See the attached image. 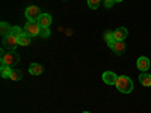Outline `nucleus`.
Returning <instances> with one entry per match:
<instances>
[{
    "mask_svg": "<svg viewBox=\"0 0 151 113\" xmlns=\"http://www.w3.org/2000/svg\"><path fill=\"white\" fill-rule=\"evenodd\" d=\"M115 86H116V89L121 94H130L133 91V82H132L130 77H127V75H121V77H118Z\"/></svg>",
    "mask_w": 151,
    "mask_h": 113,
    "instance_id": "1",
    "label": "nucleus"
},
{
    "mask_svg": "<svg viewBox=\"0 0 151 113\" xmlns=\"http://www.w3.org/2000/svg\"><path fill=\"white\" fill-rule=\"evenodd\" d=\"M20 62V56L15 53V51H8L2 56V64L3 65H8V67H15Z\"/></svg>",
    "mask_w": 151,
    "mask_h": 113,
    "instance_id": "2",
    "label": "nucleus"
},
{
    "mask_svg": "<svg viewBox=\"0 0 151 113\" xmlns=\"http://www.w3.org/2000/svg\"><path fill=\"white\" fill-rule=\"evenodd\" d=\"M23 30H24V33H26L27 36L32 38V36L40 35V32H41V26H40V23H38V21H27Z\"/></svg>",
    "mask_w": 151,
    "mask_h": 113,
    "instance_id": "3",
    "label": "nucleus"
},
{
    "mask_svg": "<svg viewBox=\"0 0 151 113\" xmlns=\"http://www.w3.org/2000/svg\"><path fill=\"white\" fill-rule=\"evenodd\" d=\"M18 45H20V44H18V38L14 36L12 33L3 36V47L8 48L9 51H15V48H17Z\"/></svg>",
    "mask_w": 151,
    "mask_h": 113,
    "instance_id": "4",
    "label": "nucleus"
},
{
    "mask_svg": "<svg viewBox=\"0 0 151 113\" xmlns=\"http://www.w3.org/2000/svg\"><path fill=\"white\" fill-rule=\"evenodd\" d=\"M41 17V11L40 8H36V6H29L26 9V18L29 21H38V18Z\"/></svg>",
    "mask_w": 151,
    "mask_h": 113,
    "instance_id": "5",
    "label": "nucleus"
},
{
    "mask_svg": "<svg viewBox=\"0 0 151 113\" xmlns=\"http://www.w3.org/2000/svg\"><path fill=\"white\" fill-rule=\"evenodd\" d=\"M136 65H137V69H141V72H147V69L150 68V59L142 56V57L137 59Z\"/></svg>",
    "mask_w": 151,
    "mask_h": 113,
    "instance_id": "6",
    "label": "nucleus"
},
{
    "mask_svg": "<svg viewBox=\"0 0 151 113\" xmlns=\"http://www.w3.org/2000/svg\"><path fill=\"white\" fill-rule=\"evenodd\" d=\"M109 47H110L116 54H122V53L125 51V44H124V41H113Z\"/></svg>",
    "mask_w": 151,
    "mask_h": 113,
    "instance_id": "7",
    "label": "nucleus"
},
{
    "mask_svg": "<svg viewBox=\"0 0 151 113\" xmlns=\"http://www.w3.org/2000/svg\"><path fill=\"white\" fill-rule=\"evenodd\" d=\"M116 80H118V77H116V74H115V72L106 71V72L103 74V82H104L106 84H115Z\"/></svg>",
    "mask_w": 151,
    "mask_h": 113,
    "instance_id": "8",
    "label": "nucleus"
},
{
    "mask_svg": "<svg viewBox=\"0 0 151 113\" xmlns=\"http://www.w3.org/2000/svg\"><path fill=\"white\" fill-rule=\"evenodd\" d=\"M129 32L125 27H118L115 32H113V38H115V41H124L125 38H127Z\"/></svg>",
    "mask_w": 151,
    "mask_h": 113,
    "instance_id": "9",
    "label": "nucleus"
},
{
    "mask_svg": "<svg viewBox=\"0 0 151 113\" xmlns=\"http://www.w3.org/2000/svg\"><path fill=\"white\" fill-rule=\"evenodd\" d=\"M38 23H40L41 27H50V24H52V17H50V14H41V17L38 18Z\"/></svg>",
    "mask_w": 151,
    "mask_h": 113,
    "instance_id": "10",
    "label": "nucleus"
},
{
    "mask_svg": "<svg viewBox=\"0 0 151 113\" xmlns=\"http://www.w3.org/2000/svg\"><path fill=\"white\" fill-rule=\"evenodd\" d=\"M139 82L142 86H151V75L148 72H141L139 74Z\"/></svg>",
    "mask_w": 151,
    "mask_h": 113,
    "instance_id": "11",
    "label": "nucleus"
},
{
    "mask_svg": "<svg viewBox=\"0 0 151 113\" xmlns=\"http://www.w3.org/2000/svg\"><path fill=\"white\" fill-rule=\"evenodd\" d=\"M29 72L32 75H40V74H42V67L40 64H32L29 67Z\"/></svg>",
    "mask_w": 151,
    "mask_h": 113,
    "instance_id": "12",
    "label": "nucleus"
},
{
    "mask_svg": "<svg viewBox=\"0 0 151 113\" xmlns=\"http://www.w3.org/2000/svg\"><path fill=\"white\" fill-rule=\"evenodd\" d=\"M11 72H12L11 67H8V65H3V64H2V68H0V75H2L3 79H9V77H11Z\"/></svg>",
    "mask_w": 151,
    "mask_h": 113,
    "instance_id": "13",
    "label": "nucleus"
},
{
    "mask_svg": "<svg viewBox=\"0 0 151 113\" xmlns=\"http://www.w3.org/2000/svg\"><path fill=\"white\" fill-rule=\"evenodd\" d=\"M11 29H12V27H9V24H8L6 21H2V24H0V33H2L3 36L9 35V33H11Z\"/></svg>",
    "mask_w": 151,
    "mask_h": 113,
    "instance_id": "14",
    "label": "nucleus"
},
{
    "mask_svg": "<svg viewBox=\"0 0 151 113\" xmlns=\"http://www.w3.org/2000/svg\"><path fill=\"white\" fill-rule=\"evenodd\" d=\"M18 44H20V45H23V47L29 45V44H30V36H27L26 33H23V35L18 38Z\"/></svg>",
    "mask_w": 151,
    "mask_h": 113,
    "instance_id": "15",
    "label": "nucleus"
},
{
    "mask_svg": "<svg viewBox=\"0 0 151 113\" xmlns=\"http://www.w3.org/2000/svg\"><path fill=\"white\" fill-rule=\"evenodd\" d=\"M11 80H14V82H18V80H21L23 79V72L21 71H18V69H12V72H11V77H9Z\"/></svg>",
    "mask_w": 151,
    "mask_h": 113,
    "instance_id": "16",
    "label": "nucleus"
},
{
    "mask_svg": "<svg viewBox=\"0 0 151 113\" xmlns=\"http://www.w3.org/2000/svg\"><path fill=\"white\" fill-rule=\"evenodd\" d=\"M104 39H106V42L110 45L113 41H115V38H113V32H110V30H106V32H104Z\"/></svg>",
    "mask_w": 151,
    "mask_h": 113,
    "instance_id": "17",
    "label": "nucleus"
},
{
    "mask_svg": "<svg viewBox=\"0 0 151 113\" xmlns=\"http://www.w3.org/2000/svg\"><path fill=\"white\" fill-rule=\"evenodd\" d=\"M11 33L14 35V36H17V38H20L24 33V30H21V27H18V26H14V27L11 29Z\"/></svg>",
    "mask_w": 151,
    "mask_h": 113,
    "instance_id": "18",
    "label": "nucleus"
},
{
    "mask_svg": "<svg viewBox=\"0 0 151 113\" xmlns=\"http://www.w3.org/2000/svg\"><path fill=\"white\" fill-rule=\"evenodd\" d=\"M100 2H101V0H88V6H89L91 9H97Z\"/></svg>",
    "mask_w": 151,
    "mask_h": 113,
    "instance_id": "19",
    "label": "nucleus"
},
{
    "mask_svg": "<svg viewBox=\"0 0 151 113\" xmlns=\"http://www.w3.org/2000/svg\"><path fill=\"white\" fill-rule=\"evenodd\" d=\"M40 36H42V38H48V36H50V29H48V27H41Z\"/></svg>",
    "mask_w": 151,
    "mask_h": 113,
    "instance_id": "20",
    "label": "nucleus"
},
{
    "mask_svg": "<svg viewBox=\"0 0 151 113\" xmlns=\"http://www.w3.org/2000/svg\"><path fill=\"white\" fill-rule=\"evenodd\" d=\"M113 3H115V0H104V6L109 9V8H112L113 6Z\"/></svg>",
    "mask_w": 151,
    "mask_h": 113,
    "instance_id": "21",
    "label": "nucleus"
},
{
    "mask_svg": "<svg viewBox=\"0 0 151 113\" xmlns=\"http://www.w3.org/2000/svg\"><path fill=\"white\" fill-rule=\"evenodd\" d=\"M119 2H122V0H115V3H119Z\"/></svg>",
    "mask_w": 151,
    "mask_h": 113,
    "instance_id": "22",
    "label": "nucleus"
},
{
    "mask_svg": "<svg viewBox=\"0 0 151 113\" xmlns=\"http://www.w3.org/2000/svg\"><path fill=\"white\" fill-rule=\"evenodd\" d=\"M82 113H89V112H82Z\"/></svg>",
    "mask_w": 151,
    "mask_h": 113,
    "instance_id": "23",
    "label": "nucleus"
}]
</instances>
